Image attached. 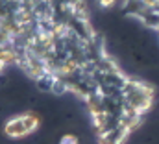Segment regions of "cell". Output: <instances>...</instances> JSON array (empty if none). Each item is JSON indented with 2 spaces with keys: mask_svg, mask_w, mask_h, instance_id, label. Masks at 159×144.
Returning a JSON list of instances; mask_svg holds the SVG:
<instances>
[{
  "mask_svg": "<svg viewBox=\"0 0 159 144\" xmlns=\"http://www.w3.org/2000/svg\"><path fill=\"white\" fill-rule=\"evenodd\" d=\"M41 126V118L37 113L34 111H19L15 115H11L9 118H6V122L2 124V131L7 139L11 141H22L32 137Z\"/></svg>",
  "mask_w": 159,
  "mask_h": 144,
  "instance_id": "1",
  "label": "cell"
},
{
  "mask_svg": "<svg viewBox=\"0 0 159 144\" xmlns=\"http://www.w3.org/2000/svg\"><path fill=\"white\" fill-rule=\"evenodd\" d=\"M96 2H98V6L102 9H111V7H115L119 4V0H96Z\"/></svg>",
  "mask_w": 159,
  "mask_h": 144,
  "instance_id": "2",
  "label": "cell"
}]
</instances>
